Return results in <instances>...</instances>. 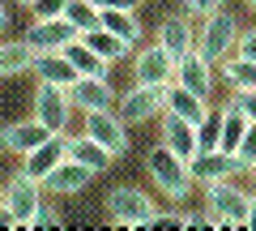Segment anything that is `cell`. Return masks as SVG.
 Instances as JSON below:
<instances>
[{"mask_svg": "<svg viewBox=\"0 0 256 231\" xmlns=\"http://www.w3.org/2000/svg\"><path fill=\"white\" fill-rule=\"evenodd\" d=\"M146 167H150V176H154V184L162 188L171 201H184V197L192 193V184H196V180H192V163H188L184 154H175L166 141H162L158 150H150Z\"/></svg>", "mask_w": 256, "mask_h": 231, "instance_id": "obj_1", "label": "cell"}, {"mask_svg": "<svg viewBox=\"0 0 256 231\" xmlns=\"http://www.w3.org/2000/svg\"><path fill=\"white\" fill-rule=\"evenodd\" d=\"M235 43H239V22L230 18L226 9L210 13V18H205V26L196 30V52H201L210 65H222V60L235 52Z\"/></svg>", "mask_w": 256, "mask_h": 231, "instance_id": "obj_2", "label": "cell"}, {"mask_svg": "<svg viewBox=\"0 0 256 231\" xmlns=\"http://www.w3.org/2000/svg\"><path fill=\"white\" fill-rule=\"evenodd\" d=\"M248 201H252V197H248L239 184H230V180L205 184V205L222 218V231L226 227H248Z\"/></svg>", "mask_w": 256, "mask_h": 231, "instance_id": "obj_3", "label": "cell"}, {"mask_svg": "<svg viewBox=\"0 0 256 231\" xmlns=\"http://www.w3.org/2000/svg\"><path fill=\"white\" fill-rule=\"evenodd\" d=\"M107 214H111V222H120V227H146L150 214H154V201H150L141 188L120 184V188L107 193Z\"/></svg>", "mask_w": 256, "mask_h": 231, "instance_id": "obj_4", "label": "cell"}, {"mask_svg": "<svg viewBox=\"0 0 256 231\" xmlns=\"http://www.w3.org/2000/svg\"><path fill=\"white\" fill-rule=\"evenodd\" d=\"M4 205L13 210L18 227H30V218H34L38 205H43V180H34L30 171H18V176L4 184Z\"/></svg>", "mask_w": 256, "mask_h": 231, "instance_id": "obj_5", "label": "cell"}, {"mask_svg": "<svg viewBox=\"0 0 256 231\" xmlns=\"http://www.w3.org/2000/svg\"><path fill=\"white\" fill-rule=\"evenodd\" d=\"M120 116H124V124H141L150 120V116H158V111H166V86H141L132 82V90L120 94Z\"/></svg>", "mask_w": 256, "mask_h": 231, "instance_id": "obj_6", "label": "cell"}, {"mask_svg": "<svg viewBox=\"0 0 256 231\" xmlns=\"http://www.w3.org/2000/svg\"><path fill=\"white\" fill-rule=\"evenodd\" d=\"M68 111H73V99L64 86H52V82H38L34 90V120L47 124L52 133H64L68 129Z\"/></svg>", "mask_w": 256, "mask_h": 231, "instance_id": "obj_7", "label": "cell"}, {"mask_svg": "<svg viewBox=\"0 0 256 231\" xmlns=\"http://www.w3.org/2000/svg\"><path fill=\"white\" fill-rule=\"evenodd\" d=\"M132 82L141 86H171L175 82V60L162 43L154 47H141L137 52V65H132Z\"/></svg>", "mask_w": 256, "mask_h": 231, "instance_id": "obj_8", "label": "cell"}, {"mask_svg": "<svg viewBox=\"0 0 256 231\" xmlns=\"http://www.w3.org/2000/svg\"><path fill=\"white\" fill-rule=\"evenodd\" d=\"M235 171H248V167L230 150H201V154L192 158V180L196 184H218V180H230Z\"/></svg>", "mask_w": 256, "mask_h": 231, "instance_id": "obj_9", "label": "cell"}, {"mask_svg": "<svg viewBox=\"0 0 256 231\" xmlns=\"http://www.w3.org/2000/svg\"><path fill=\"white\" fill-rule=\"evenodd\" d=\"M77 35H82V30H77L68 18H34V26H30L26 39H30L34 52H64Z\"/></svg>", "mask_w": 256, "mask_h": 231, "instance_id": "obj_10", "label": "cell"}, {"mask_svg": "<svg viewBox=\"0 0 256 231\" xmlns=\"http://www.w3.org/2000/svg\"><path fill=\"white\" fill-rule=\"evenodd\" d=\"M68 99L77 111H111L120 103V94L107 86V77H77L68 86Z\"/></svg>", "mask_w": 256, "mask_h": 231, "instance_id": "obj_11", "label": "cell"}, {"mask_svg": "<svg viewBox=\"0 0 256 231\" xmlns=\"http://www.w3.org/2000/svg\"><path fill=\"white\" fill-rule=\"evenodd\" d=\"M64 158H68V137H64V133H52L47 141H38V146L26 154V167H22V171H30L34 180H47Z\"/></svg>", "mask_w": 256, "mask_h": 231, "instance_id": "obj_12", "label": "cell"}, {"mask_svg": "<svg viewBox=\"0 0 256 231\" xmlns=\"http://www.w3.org/2000/svg\"><path fill=\"white\" fill-rule=\"evenodd\" d=\"M86 133H90L94 141H102L111 154H124V150H128L124 116H111V111H86Z\"/></svg>", "mask_w": 256, "mask_h": 231, "instance_id": "obj_13", "label": "cell"}, {"mask_svg": "<svg viewBox=\"0 0 256 231\" xmlns=\"http://www.w3.org/2000/svg\"><path fill=\"white\" fill-rule=\"evenodd\" d=\"M94 180V167H86V163H77V158H64L60 167H56L52 176L43 180V188H52L56 197H73V193H82L86 184Z\"/></svg>", "mask_w": 256, "mask_h": 231, "instance_id": "obj_14", "label": "cell"}, {"mask_svg": "<svg viewBox=\"0 0 256 231\" xmlns=\"http://www.w3.org/2000/svg\"><path fill=\"white\" fill-rule=\"evenodd\" d=\"M47 137H52V129H47V124H38L34 116H30V120H22V124L0 129V146L9 150V154H22V158H26L38 141H47Z\"/></svg>", "mask_w": 256, "mask_h": 231, "instance_id": "obj_15", "label": "cell"}, {"mask_svg": "<svg viewBox=\"0 0 256 231\" xmlns=\"http://www.w3.org/2000/svg\"><path fill=\"white\" fill-rule=\"evenodd\" d=\"M162 141L175 150V154H184L188 163L201 154V141H196V124L184 120V116H175V111H166V120H162Z\"/></svg>", "mask_w": 256, "mask_h": 231, "instance_id": "obj_16", "label": "cell"}, {"mask_svg": "<svg viewBox=\"0 0 256 231\" xmlns=\"http://www.w3.org/2000/svg\"><path fill=\"white\" fill-rule=\"evenodd\" d=\"M175 82L188 86V90L201 94V99H210V90H214V69H210V60H205L201 52L184 56L180 65H175Z\"/></svg>", "mask_w": 256, "mask_h": 231, "instance_id": "obj_17", "label": "cell"}, {"mask_svg": "<svg viewBox=\"0 0 256 231\" xmlns=\"http://www.w3.org/2000/svg\"><path fill=\"white\" fill-rule=\"evenodd\" d=\"M34 77H38V82H52V86H64V90H68L82 73L73 69V60H68L64 52H38V56H34Z\"/></svg>", "mask_w": 256, "mask_h": 231, "instance_id": "obj_18", "label": "cell"}, {"mask_svg": "<svg viewBox=\"0 0 256 231\" xmlns=\"http://www.w3.org/2000/svg\"><path fill=\"white\" fill-rule=\"evenodd\" d=\"M158 43L166 47V52H171V60L175 65H180L184 56H192L196 52V35H192V26L184 18H166L162 26H158Z\"/></svg>", "mask_w": 256, "mask_h": 231, "instance_id": "obj_19", "label": "cell"}, {"mask_svg": "<svg viewBox=\"0 0 256 231\" xmlns=\"http://www.w3.org/2000/svg\"><path fill=\"white\" fill-rule=\"evenodd\" d=\"M166 111H175V116H184V120H192V124H201L205 116H210V103H205L201 94H192L188 86L171 82L166 86Z\"/></svg>", "mask_w": 256, "mask_h": 231, "instance_id": "obj_20", "label": "cell"}, {"mask_svg": "<svg viewBox=\"0 0 256 231\" xmlns=\"http://www.w3.org/2000/svg\"><path fill=\"white\" fill-rule=\"evenodd\" d=\"M68 158H77V163L94 167V171H107L116 154H111V150L102 146V141H94L90 133H82V137H68Z\"/></svg>", "mask_w": 256, "mask_h": 231, "instance_id": "obj_21", "label": "cell"}, {"mask_svg": "<svg viewBox=\"0 0 256 231\" xmlns=\"http://www.w3.org/2000/svg\"><path fill=\"white\" fill-rule=\"evenodd\" d=\"M64 56L73 60V69H77V73H82V77H107V60H102V56L94 52V47L86 43L82 35H77L73 43L64 47Z\"/></svg>", "mask_w": 256, "mask_h": 231, "instance_id": "obj_22", "label": "cell"}, {"mask_svg": "<svg viewBox=\"0 0 256 231\" xmlns=\"http://www.w3.org/2000/svg\"><path fill=\"white\" fill-rule=\"evenodd\" d=\"M34 47L30 39H18V43H0V77H13V73H26L34 69Z\"/></svg>", "mask_w": 256, "mask_h": 231, "instance_id": "obj_23", "label": "cell"}, {"mask_svg": "<svg viewBox=\"0 0 256 231\" xmlns=\"http://www.w3.org/2000/svg\"><path fill=\"white\" fill-rule=\"evenodd\" d=\"M82 39H86V43H90L94 52L102 56V60H107V65H111V60H124V56L132 52V47H128V43H124V39H120V35H111L107 26H94V30H86Z\"/></svg>", "mask_w": 256, "mask_h": 231, "instance_id": "obj_24", "label": "cell"}, {"mask_svg": "<svg viewBox=\"0 0 256 231\" xmlns=\"http://www.w3.org/2000/svg\"><path fill=\"white\" fill-rule=\"evenodd\" d=\"M98 13H102V26H107L111 35H120L128 47H137L141 30H137V18H132L128 9H98Z\"/></svg>", "mask_w": 256, "mask_h": 231, "instance_id": "obj_25", "label": "cell"}, {"mask_svg": "<svg viewBox=\"0 0 256 231\" xmlns=\"http://www.w3.org/2000/svg\"><path fill=\"white\" fill-rule=\"evenodd\" d=\"M222 77L230 82V90H256V65H252V60L230 56L226 65H222Z\"/></svg>", "mask_w": 256, "mask_h": 231, "instance_id": "obj_26", "label": "cell"}, {"mask_svg": "<svg viewBox=\"0 0 256 231\" xmlns=\"http://www.w3.org/2000/svg\"><path fill=\"white\" fill-rule=\"evenodd\" d=\"M64 18L73 22L82 35H86V30H94V26H102V13H98V5H94V0H68Z\"/></svg>", "mask_w": 256, "mask_h": 231, "instance_id": "obj_27", "label": "cell"}, {"mask_svg": "<svg viewBox=\"0 0 256 231\" xmlns=\"http://www.w3.org/2000/svg\"><path fill=\"white\" fill-rule=\"evenodd\" d=\"M196 141H201V150H218L222 146V111H210V116L196 124Z\"/></svg>", "mask_w": 256, "mask_h": 231, "instance_id": "obj_28", "label": "cell"}, {"mask_svg": "<svg viewBox=\"0 0 256 231\" xmlns=\"http://www.w3.org/2000/svg\"><path fill=\"white\" fill-rule=\"evenodd\" d=\"M222 5H226V0H184V13H188V18H210Z\"/></svg>", "mask_w": 256, "mask_h": 231, "instance_id": "obj_29", "label": "cell"}, {"mask_svg": "<svg viewBox=\"0 0 256 231\" xmlns=\"http://www.w3.org/2000/svg\"><path fill=\"white\" fill-rule=\"evenodd\" d=\"M235 154H239V163H244V167L256 163V124H248V133H244V141H239Z\"/></svg>", "mask_w": 256, "mask_h": 231, "instance_id": "obj_30", "label": "cell"}, {"mask_svg": "<svg viewBox=\"0 0 256 231\" xmlns=\"http://www.w3.org/2000/svg\"><path fill=\"white\" fill-rule=\"evenodd\" d=\"M30 9H34V18H64L68 0H34Z\"/></svg>", "mask_w": 256, "mask_h": 231, "instance_id": "obj_31", "label": "cell"}, {"mask_svg": "<svg viewBox=\"0 0 256 231\" xmlns=\"http://www.w3.org/2000/svg\"><path fill=\"white\" fill-rule=\"evenodd\" d=\"M235 52H239V60H252L256 65V30H244V35H239Z\"/></svg>", "mask_w": 256, "mask_h": 231, "instance_id": "obj_32", "label": "cell"}, {"mask_svg": "<svg viewBox=\"0 0 256 231\" xmlns=\"http://www.w3.org/2000/svg\"><path fill=\"white\" fill-rule=\"evenodd\" d=\"M235 107L256 124V90H235Z\"/></svg>", "mask_w": 256, "mask_h": 231, "instance_id": "obj_33", "label": "cell"}, {"mask_svg": "<svg viewBox=\"0 0 256 231\" xmlns=\"http://www.w3.org/2000/svg\"><path fill=\"white\" fill-rule=\"evenodd\" d=\"M30 227H60V214L47 210V205H38V214L30 218Z\"/></svg>", "mask_w": 256, "mask_h": 231, "instance_id": "obj_34", "label": "cell"}, {"mask_svg": "<svg viewBox=\"0 0 256 231\" xmlns=\"http://www.w3.org/2000/svg\"><path fill=\"white\" fill-rule=\"evenodd\" d=\"M146 227H184V214H150Z\"/></svg>", "mask_w": 256, "mask_h": 231, "instance_id": "obj_35", "label": "cell"}, {"mask_svg": "<svg viewBox=\"0 0 256 231\" xmlns=\"http://www.w3.org/2000/svg\"><path fill=\"white\" fill-rule=\"evenodd\" d=\"M98 9H128V13H137L141 9V0H94Z\"/></svg>", "mask_w": 256, "mask_h": 231, "instance_id": "obj_36", "label": "cell"}, {"mask_svg": "<svg viewBox=\"0 0 256 231\" xmlns=\"http://www.w3.org/2000/svg\"><path fill=\"white\" fill-rule=\"evenodd\" d=\"M9 227H18V218H13V210L4 205V197H0V231H9Z\"/></svg>", "mask_w": 256, "mask_h": 231, "instance_id": "obj_37", "label": "cell"}, {"mask_svg": "<svg viewBox=\"0 0 256 231\" xmlns=\"http://www.w3.org/2000/svg\"><path fill=\"white\" fill-rule=\"evenodd\" d=\"M248 227H256V197L248 201Z\"/></svg>", "mask_w": 256, "mask_h": 231, "instance_id": "obj_38", "label": "cell"}, {"mask_svg": "<svg viewBox=\"0 0 256 231\" xmlns=\"http://www.w3.org/2000/svg\"><path fill=\"white\" fill-rule=\"evenodd\" d=\"M9 26V9H4V5H0V30Z\"/></svg>", "mask_w": 256, "mask_h": 231, "instance_id": "obj_39", "label": "cell"}, {"mask_svg": "<svg viewBox=\"0 0 256 231\" xmlns=\"http://www.w3.org/2000/svg\"><path fill=\"white\" fill-rule=\"evenodd\" d=\"M248 9H252V13H256V0H248Z\"/></svg>", "mask_w": 256, "mask_h": 231, "instance_id": "obj_40", "label": "cell"}, {"mask_svg": "<svg viewBox=\"0 0 256 231\" xmlns=\"http://www.w3.org/2000/svg\"><path fill=\"white\" fill-rule=\"evenodd\" d=\"M248 171H252V180H256V163H252V167H248Z\"/></svg>", "mask_w": 256, "mask_h": 231, "instance_id": "obj_41", "label": "cell"}, {"mask_svg": "<svg viewBox=\"0 0 256 231\" xmlns=\"http://www.w3.org/2000/svg\"><path fill=\"white\" fill-rule=\"evenodd\" d=\"M18 5H34V0H18Z\"/></svg>", "mask_w": 256, "mask_h": 231, "instance_id": "obj_42", "label": "cell"}]
</instances>
